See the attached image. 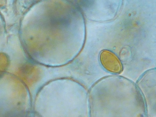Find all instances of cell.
<instances>
[{"mask_svg": "<svg viewBox=\"0 0 156 117\" xmlns=\"http://www.w3.org/2000/svg\"><path fill=\"white\" fill-rule=\"evenodd\" d=\"M100 63L108 72L114 73H120L122 71V62L115 53L108 50H104L100 55Z\"/></svg>", "mask_w": 156, "mask_h": 117, "instance_id": "6da1fadb", "label": "cell"}]
</instances>
